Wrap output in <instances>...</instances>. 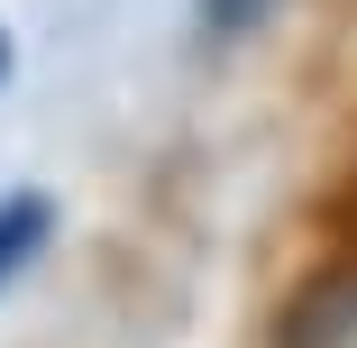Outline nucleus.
<instances>
[{"instance_id": "1", "label": "nucleus", "mask_w": 357, "mask_h": 348, "mask_svg": "<svg viewBox=\"0 0 357 348\" xmlns=\"http://www.w3.org/2000/svg\"><path fill=\"white\" fill-rule=\"evenodd\" d=\"M284 348H357V275H330L294 303L284 321Z\"/></svg>"}, {"instance_id": "2", "label": "nucleus", "mask_w": 357, "mask_h": 348, "mask_svg": "<svg viewBox=\"0 0 357 348\" xmlns=\"http://www.w3.org/2000/svg\"><path fill=\"white\" fill-rule=\"evenodd\" d=\"M46 229H55V202L46 192H10V202H0V294H10V275H28V257L46 248Z\"/></svg>"}, {"instance_id": "3", "label": "nucleus", "mask_w": 357, "mask_h": 348, "mask_svg": "<svg viewBox=\"0 0 357 348\" xmlns=\"http://www.w3.org/2000/svg\"><path fill=\"white\" fill-rule=\"evenodd\" d=\"M266 10H275V0H202V19H211V28H257Z\"/></svg>"}, {"instance_id": "4", "label": "nucleus", "mask_w": 357, "mask_h": 348, "mask_svg": "<svg viewBox=\"0 0 357 348\" xmlns=\"http://www.w3.org/2000/svg\"><path fill=\"white\" fill-rule=\"evenodd\" d=\"M0 74H10V37H0Z\"/></svg>"}]
</instances>
